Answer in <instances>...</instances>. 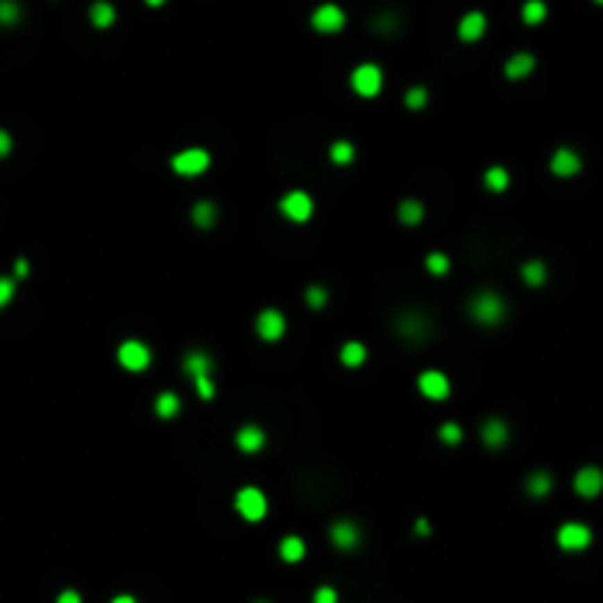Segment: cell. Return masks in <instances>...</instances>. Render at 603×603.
Segmentation results:
<instances>
[{"instance_id": "obj_7", "label": "cell", "mask_w": 603, "mask_h": 603, "mask_svg": "<svg viewBox=\"0 0 603 603\" xmlns=\"http://www.w3.org/2000/svg\"><path fill=\"white\" fill-rule=\"evenodd\" d=\"M118 362H121V368H127V371H144V368L151 365V348H147L144 341H139V339L121 341Z\"/></svg>"}, {"instance_id": "obj_31", "label": "cell", "mask_w": 603, "mask_h": 603, "mask_svg": "<svg viewBox=\"0 0 603 603\" xmlns=\"http://www.w3.org/2000/svg\"><path fill=\"white\" fill-rule=\"evenodd\" d=\"M21 3L18 0H0V27H12L21 21Z\"/></svg>"}, {"instance_id": "obj_5", "label": "cell", "mask_w": 603, "mask_h": 603, "mask_svg": "<svg viewBox=\"0 0 603 603\" xmlns=\"http://www.w3.org/2000/svg\"><path fill=\"white\" fill-rule=\"evenodd\" d=\"M209 162H212V159H209V153L203 147H186V151L174 153L171 168H174V174H180V177H201L209 168Z\"/></svg>"}, {"instance_id": "obj_36", "label": "cell", "mask_w": 603, "mask_h": 603, "mask_svg": "<svg viewBox=\"0 0 603 603\" xmlns=\"http://www.w3.org/2000/svg\"><path fill=\"white\" fill-rule=\"evenodd\" d=\"M15 298V277H0V309H6Z\"/></svg>"}, {"instance_id": "obj_10", "label": "cell", "mask_w": 603, "mask_h": 603, "mask_svg": "<svg viewBox=\"0 0 603 603\" xmlns=\"http://www.w3.org/2000/svg\"><path fill=\"white\" fill-rule=\"evenodd\" d=\"M330 541L339 547V550H356L362 545V530L356 521H333V527H330Z\"/></svg>"}, {"instance_id": "obj_29", "label": "cell", "mask_w": 603, "mask_h": 603, "mask_svg": "<svg viewBox=\"0 0 603 603\" xmlns=\"http://www.w3.org/2000/svg\"><path fill=\"white\" fill-rule=\"evenodd\" d=\"M483 180H486V189H491V192H503V189L509 186V171H507V168H500V165H495V168H489V171H486Z\"/></svg>"}, {"instance_id": "obj_3", "label": "cell", "mask_w": 603, "mask_h": 603, "mask_svg": "<svg viewBox=\"0 0 603 603\" xmlns=\"http://www.w3.org/2000/svg\"><path fill=\"white\" fill-rule=\"evenodd\" d=\"M350 89L359 97H377L383 92V71H380V65H374V62L356 65L350 74Z\"/></svg>"}, {"instance_id": "obj_18", "label": "cell", "mask_w": 603, "mask_h": 603, "mask_svg": "<svg viewBox=\"0 0 603 603\" xmlns=\"http://www.w3.org/2000/svg\"><path fill=\"white\" fill-rule=\"evenodd\" d=\"M524 489H527V495L536 498V500H538V498H547L550 491H553V474L545 471V468H536V471L527 474Z\"/></svg>"}, {"instance_id": "obj_32", "label": "cell", "mask_w": 603, "mask_h": 603, "mask_svg": "<svg viewBox=\"0 0 603 603\" xmlns=\"http://www.w3.org/2000/svg\"><path fill=\"white\" fill-rule=\"evenodd\" d=\"M521 18L527 24H541V21L547 18V6L541 3V0H527L524 9H521Z\"/></svg>"}, {"instance_id": "obj_37", "label": "cell", "mask_w": 603, "mask_h": 603, "mask_svg": "<svg viewBox=\"0 0 603 603\" xmlns=\"http://www.w3.org/2000/svg\"><path fill=\"white\" fill-rule=\"evenodd\" d=\"M371 27H374L377 33H395L398 21H395V15H383V18H374V24H371Z\"/></svg>"}, {"instance_id": "obj_42", "label": "cell", "mask_w": 603, "mask_h": 603, "mask_svg": "<svg viewBox=\"0 0 603 603\" xmlns=\"http://www.w3.org/2000/svg\"><path fill=\"white\" fill-rule=\"evenodd\" d=\"M415 533H418V536H430V524H427V518H418V521H415Z\"/></svg>"}, {"instance_id": "obj_25", "label": "cell", "mask_w": 603, "mask_h": 603, "mask_svg": "<svg viewBox=\"0 0 603 603\" xmlns=\"http://www.w3.org/2000/svg\"><path fill=\"white\" fill-rule=\"evenodd\" d=\"M280 557L282 562H300L306 557V541L300 536H286L280 541Z\"/></svg>"}, {"instance_id": "obj_28", "label": "cell", "mask_w": 603, "mask_h": 603, "mask_svg": "<svg viewBox=\"0 0 603 603\" xmlns=\"http://www.w3.org/2000/svg\"><path fill=\"white\" fill-rule=\"evenodd\" d=\"M353 156H356V147L350 144V142H333L330 144V159H333L336 165H350L353 162Z\"/></svg>"}, {"instance_id": "obj_6", "label": "cell", "mask_w": 603, "mask_h": 603, "mask_svg": "<svg viewBox=\"0 0 603 603\" xmlns=\"http://www.w3.org/2000/svg\"><path fill=\"white\" fill-rule=\"evenodd\" d=\"M280 212L286 215L289 221H294V224H303V221H309V218H312L315 203H312V198H309L306 192L294 189V192H289V194H282V201H280Z\"/></svg>"}, {"instance_id": "obj_17", "label": "cell", "mask_w": 603, "mask_h": 603, "mask_svg": "<svg viewBox=\"0 0 603 603\" xmlns=\"http://www.w3.org/2000/svg\"><path fill=\"white\" fill-rule=\"evenodd\" d=\"M212 368H215V362H212V356H209L206 350H189L186 353V359H182V371H186L192 380H198V377H212Z\"/></svg>"}, {"instance_id": "obj_33", "label": "cell", "mask_w": 603, "mask_h": 603, "mask_svg": "<svg viewBox=\"0 0 603 603\" xmlns=\"http://www.w3.org/2000/svg\"><path fill=\"white\" fill-rule=\"evenodd\" d=\"M439 439L445 441V445H450V448H457L459 441H462V427L457 424V421H445L439 427Z\"/></svg>"}, {"instance_id": "obj_39", "label": "cell", "mask_w": 603, "mask_h": 603, "mask_svg": "<svg viewBox=\"0 0 603 603\" xmlns=\"http://www.w3.org/2000/svg\"><path fill=\"white\" fill-rule=\"evenodd\" d=\"M9 151H12V135L6 130H0V159L9 156Z\"/></svg>"}, {"instance_id": "obj_44", "label": "cell", "mask_w": 603, "mask_h": 603, "mask_svg": "<svg viewBox=\"0 0 603 603\" xmlns=\"http://www.w3.org/2000/svg\"><path fill=\"white\" fill-rule=\"evenodd\" d=\"M144 3H147V6H162L165 0H144Z\"/></svg>"}, {"instance_id": "obj_14", "label": "cell", "mask_w": 603, "mask_h": 603, "mask_svg": "<svg viewBox=\"0 0 603 603\" xmlns=\"http://www.w3.org/2000/svg\"><path fill=\"white\" fill-rule=\"evenodd\" d=\"M479 441H483L489 450L507 448V441H509V424L503 421V418H486V421L479 424Z\"/></svg>"}, {"instance_id": "obj_15", "label": "cell", "mask_w": 603, "mask_h": 603, "mask_svg": "<svg viewBox=\"0 0 603 603\" xmlns=\"http://www.w3.org/2000/svg\"><path fill=\"white\" fill-rule=\"evenodd\" d=\"M312 27L318 33H339L344 27V12L336 3H324L312 12Z\"/></svg>"}, {"instance_id": "obj_8", "label": "cell", "mask_w": 603, "mask_h": 603, "mask_svg": "<svg viewBox=\"0 0 603 603\" xmlns=\"http://www.w3.org/2000/svg\"><path fill=\"white\" fill-rule=\"evenodd\" d=\"M557 541H559V547H562V550H568V553L586 550L588 545H592V530H588L586 524H580V521H568V524H562V527H559Z\"/></svg>"}, {"instance_id": "obj_23", "label": "cell", "mask_w": 603, "mask_h": 603, "mask_svg": "<svg viewBox=\"0 0 603 603\" xmlns=\"http://www.w3.org/2000/svg\"><path fill=\"white\" fill-rule=\"evenodd\" d=\"M521 280L527 282V286H533V289L545 286V282H547V265L541 262V260L524 262V265H521Z\"/></svg>"}, {"instance_id": "obj_24", "label": "cell", "mask_w": 603, "mask_h": 603, "mask_svg": "<svg viewBox=\"0 0 603 603\" xmlns=\"http://www.w3.org/2000/svg\"><path fill=\"white\" fill-rule=\"evenodd\" d=\"M89 18H92V24L97 30L112 27L115 24V6L106 3V0H97V3H92V9H89Z\"/></svg>"}, {"instance_id": "obj_2", "label": "cell", "mask_w": 603, "mask_h": 603, "mask_svg": "<svg viewBox=\"0 0 603 603\" xmlns=\"http://www.w3.org/2000/svg\"><path fill=\"white\" fill-rule=\"evenodd\" d=\"M395 333L403 339V341H427L436 336V324L433 318H430L424 309H403L398 318H395Z\"/></svg>"}, {"instance_id": "obj_20", "label": "cell", "mask_w": 603, "mask_h": 603, "mask_svg": "<svg viewBox=\"0 0 603 603\" xmlns=\"http://www.w3.org/2000/svg\"><path fill=\"white\" fill-rule=\"evenodd\" d=\"M536 68V56L533 53H515L507 59V65H503V74H507L509 80H524L530 77Z\"/></svg>"}, {"instance_id": "obj_43", "label": "cell", "mask_w": 603, "mask_h": 603, "mask_svg": "<svg viewBox=\"0 0 603 603\" xmlns=\"http://www.w3.org/2000/svg\"><path fill=\"white\" fill-rule=\"evenodd\" d=\"M112 603H139V600H135V597H130V595H118Z\"/></svg>"}, {"instance_id": "obj_26", "label": "cell", "mask_w": 603, "mask_h": 603, "mask_svg": "<svg viewBox=\"0 0 603 603\" xmlns=\"http://www.w3.org/2000/svg\"><path fill=\"white\" fill-rule=\"evenodd\" d=\"M398 218H400V224H406V227L421 224V221H424V203L421 201H403L398 206Z\"/></svg>"}, {"instance_id": "obj_30", "label": "cell", "mask_w": 603, "mask_h": 603, "mask_svg": "<svg viewBox=\"0 0 603 603\" xmlns=\"http://www.w3.org/2000/svg\"><path fill=\"white\" fill-rule=\"evenodd\" d=\"M424 265H427V271H430V274H433V277H445L448 271H450V260H448V253H441V250L427 253Z\"/></svg>"}, {"instance_id": "obj_40", "label": "cell", "mask_w": 603, "mask_h": 603, "mask_svg": "<svg viewBox=\"0 0 603 603\" xmlns=\"http://www.w3.org/2000/svg\"><path fill=\"white\" fill-rule=\"evenodd\" d=\"M56 603H83V597H80V592H74V588H65V592L56 597Z\"/></svg>"}, {"instance_id": "obj_34", "label": "cell", "mask_w": 603, "mask_h": 603, "mask_svg": "<svg viewBox=\"0 0 603 603\" xmlns=\"http://www.w3.org/2000/svg\"><path fill=\"white\" fill-rule=\"evenodd\" d=\"M403 101H406V106H409L412 112H418V109H424V106H427L430 94H427V89H424V85H412V89L406 92V97H403Z\"/></svg>"}, {"instance_id": "obj_38", "label": "cell", "mask_w": 603, "mask_h": 603, "mask_svg": "<svg viewBox=\"0 0 603 603\" xmlns=\"http://www.w3.org/2000/svg\"><path fill=\"white\" fill-rule=\"evenodd\" d=\"M336 600H339V595H336V588H330V586H321L312 597V603H336Z\"/></svg>"}, {"instance_id": "obj_22", "label": "cell", "mask_w": 603, "mask_h": 603, "mask_svg": "<svg viewBox=\"0 0 603 603\" xmlns=\"http://www.w3.org/2000/svg\"><path fill=\"white\" fill-rule=\"evenodd\" d=\"M180 409H182V403H180V398L174 395V391H162V395H159V398L153 400V412H156L159 418H165V421L177 418Z\"/></svg>"}, {"instance_id": "obj_41", "label": "cell", "mask_w": 603, "mask_h": 603, "mask_svg": "<svg viewBox=\"0 0 603 603\" xmlns=\"http://www.w3.org/2000/svg\"><path fill=\"white\" fill-rule=\"evenodd\" d=\"M30 274V262L27 260H15V280H24Z\"/></svg>"}, {"instance_id": "obj_11", "label": "cell", "mask_w": 603, "mask_h": 603, "mask_svg": "<svg viewBox=\"0 0 603 603\" xmlns=\"http://www.w3.org/2000/svg\"><path fill=\"white\" fill-rule=\"evenodd\" d=\"M574 491L586 500L597 498L603 491V471L597 468V465H583V468L574 474Z\"/></svg>"}, {"instance_id": "obj_21", "label": "cell", "mask_w": 603, "mask_h": 603, "mask_svg": "<svg viewBox=\"0 0 603 603\" xmlns=\"http://www.w3.org/2000/svg\"><path fill=\"white\" fill-rule=\"evenodd\" d=\"M192 221H194V227H201V230H212L215 221H218V206L212 201H198L192 209Z\"/></svg>"}, {"instance_id": "obj_35", "label": "cell", "mask_w": 603, "mask_h": 603, "mask_svg": "<svg viewBox=\"0 0 603 603\" xmlns=\"http://www.w3.org/2000/svg\"><path fill=\"white\" fill-rule=\"evenodd\" d=\"M327 289L324 286H309L306 289V303H309V309H324L327 306Z\"/></svg>"}, {"instance_id": "obj_46", "label": "cell", "mask_w": 603, "mask_h": 603, "mask_svg": "<svg viewBox=\"0 0 603 603\" xmlns=\"http://www.w3.org/2000/svg\"><path fill=\"white\" fill-rule=\"evenodd\" d=\"M256 603H268V600H256Z\"/></svg>"}, {"instance_id": "obj_19", "label": "cell", "mask_w": 603, "mask_h": 603, "mask_svg": "<svg viewBox=\"0 0 603 603\" xmlns=\"http://www.w3.org/2000/svg\"><path fill=\"white\" fill-rule=\"evenodd\" d=\"M486 15L483 12H468L462 21H459V39L462 42H479L483 39V33H486Z\"/></svg>"}, {"instance_id": "obj_9", "label": "cell", "mask_w": 603, "mask_h": 603, "mask_svg": "<svg viewBox=\"0 0 603 603\" xmlns=\"http://www.w3.org/2000/svg\"><path fill=\"white\" fill-rule=\"evenodd\" d=\"M256 333L262 341H280L286 336V315L280 309H262L256 315Z\"/></svg>"}, {"instance_id": "obj_12", "label": "cell", "mask_w": 603, "mask_h": 603, "mask_svg": "<svg viewBox=\"0 0 603 603\" xmlns=\"http://www.w3.org/2000/svg\"><path fill=\"white\" fill-rule=\"evenodd\" d=\"M550 171L562 180L577 177L583 171V159L574 147H559V151H553V156H550Z\"/></svg>"}, {"instance_id": "obj_27", "label": "cell", "mask_w": 603, "mask_h": 603, "mask_svg": "<svg viewBox=\"0 0 603 603\" xmlns=\"http://www.w3.org/2000/svg\"><path fill=\"white\" fill-rule=\"evenodd\" d=\"M365 356H368V350H365L362 341H348V344H341L339 359H341V365H348V368H359L365 362Z\"/></svg>"}, {"instance_id": "obj_4", "label": "cell", "mask_w": 603, "mask_h": 603, "mask_svg": "<svg viewBox=\"0 0 603 603\" xmlns=\"http://www.w3.org/2000/svg\"><path fill=\"white\" fill-rule=\"evenodd\" d=\"M236 512L241 515L244 521H262L265 512H268V498L262 495L256 486H244L236 491Z\"/></svg>"}, {"instance_id": "obj_16", "label": "cell", "mask_w": 603, "mask_h": 603, "mask_svg": "<svg viewBox=\"0 0 603 603\" xmlns=\"http://www.w3.org/2000/svg\"><path fill=\"white\" fill-rule=\"evenodd\" d=\"M265 430L260 424H244L239 433H236V448L241 453H260L265 448Z\"/></svg>"}, {"instance_id": "obj_13", "label": "cell", "mask_w": 603, "mask_h": 603, "mask_svg": "<svg viewBox=\"0 0 603 603\" xmlns=\"http://www.w3.org/2000/svg\"><path fill=\"white\" fill-rule=\"evenodd\" d=\"M418 391H421L427 400H445L450 395V380L441 371H436V368H430V371H424L418 377Z\"/></svg>"}, {"instance_id": "obj_45", "label": "cell", "mask_w": 603, "mask_h": 603, "mask_svg": "<svg viewBox=\"0 0 603 603\" xmlns=\"http://www.w3.org/2000/svg\"><path fill=\"white\" fill-rule=\"evenodd\" d=\"M595 3H600V6H603V0H595Z\"/></svg>"}, {"instance_id": "obj_1", "label": "cell", "mask_w": 603, "mask_h": 603, "mask_svg": "<svg viewBox=\"0 0 603 603\" xmlns=\"http://www.w3.org/2000/svg\"><path fill=\"white\" fill-rule=\"evenodd\" d=\"M465 309H468L471 321H477L479 327H500L509 318V303L495 289L474 291L471 298H468V303H465Z\"/></svg>"}]
</instances>
